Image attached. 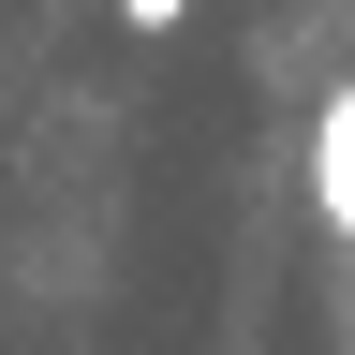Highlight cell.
I'll list each match as a JSON object with an SVG mask.
<instances>
[{
    "mask_svg": "<svg viewBox=\"0 0 355 355\" xmlns=\"http://www.w3.org/2000/svg\"><path fill=\"white\" fill-rule=\"evenodd\" d=\"M119 15H133V30H178V15H193V0H119Z\"/></svg>",
    "mask_w": 355,
    "mask_h": 355,
    "instance_id": "2",
    "label": "cell"
},
{
    "mask_svg": "<svg viewBox=\"0 0 355 355\" xmlns=\"http://www.w3.org/2000/svg\"><path fill=\"white\" fill-rule=\"evenodd\" d=\"M311 222H326V237L355 252V74L326 89V104H311Z\"/></svg>",
    "mask_w": 355,
    "mask_h": 355,
    "instance_id": "1",
    "label": "cell"
}]
</instances>
